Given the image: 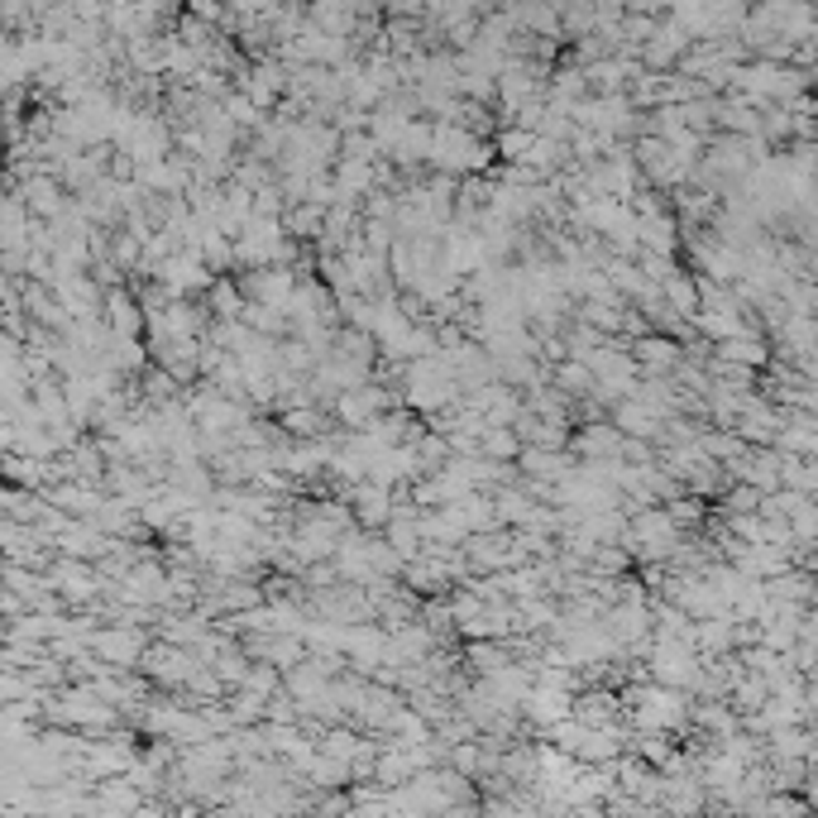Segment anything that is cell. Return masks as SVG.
I'll return each mask as SVG.
<instances>
[{"instance_id": "6da1fadb", "label": "cell", "mask_w": 818, "mask_h": 818, "mask_svg": "<svg viewBox=\"0 0 818 818\" xmlns=\"http://www.w3.org/2000/svg\"><path fill=\"white\" fill-rule=\"evenodd\" d=\"M330 407H336V417H340V421H345V427H350V431H364V427H369V421H378V417H384V407H388V392H384V388H378L374 378H369V384H364V388H350V392H340V398L330 402Z\"/></svg>"}, {"instance_id": "7a4b0ae2", "label": "cell", "mask_w": 818, "mask_h": 818, "mask_svg": "<svg viewBox=\"0 0 818 818\" xmlns=\"http://www.w3.org/2000/svg\"><path fill=\"white\" fill-rule=\"evenodd\" d=\"M661 301H665V311H671V316H685V321H689V316L699 311V287H694V273L675 268L671 278L661 283Z\"/></svg>"}, {"instance_id": "3957f363", "label": "cell", "mask_w": 818, "mask_h": 818, "mask_svg": "<svg viewBox=\"0 0 818 818\" xmlns=\"http://www.w3.org/2000/svg\"><path fill=\"white\" fill-rule=\"evenodd\" d=\"M474 454H479V460L503 464V460H518V454H522V441H518V436H512V427H483V436H479Z\"/></svg>"}, {"instance_id": "277c9868", "label": "cell", "mask_w": 818, "mask_h": 818, "mask_svg": "<svg viewBox=\"0 0 818 818\" xmlns=\"http://www.w3.org/2000/svg\"><path fill=\"white\" fill-rule=\"evenodd\" d=\"M551 378H555L560 398H580V392H594V374H589L584 364H574V359H560L555 369H551Z\"/></svg>"}, {"instance_id": "5b68a950", "label": "cell", "mask_w": 818, "mask_h": 818, "mask_svg": "<svg viewBox=\"0 0 818 818\" xmlns=\"http://www.w3.org/2000/svg\"><path fill=\"white\" fill-rule=\"evenodd\" d=\"M206 293H211V307H216V321H239L245 297H239V283L235 278H216Z\"/></svg>"}, {"instance_id": "8992f818", "label": "cell", "mask_w": 818, "mask_h": 818, "mask_svg": "<svg viewBox=\"0 0 818 818\" xmlns=\"http://www.w3.org/2000/svg\"><path fill=\"white\" fill-rule=\"evenodd\" d=\"M96 646L105 651V656H115V661H134V656H140V646H144V636L111 632V636H96Z\"/></svg>"}]
</instances>
